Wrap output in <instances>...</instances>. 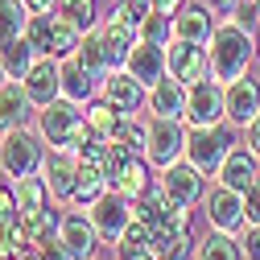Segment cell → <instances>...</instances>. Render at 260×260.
<instances>
[{
	"label": "cell",
	"mask_w": 260,
	"mask_h": 260,
	"mask_svg": "<svg viewBox=\"0 0 260 260\" xmlns=\"http://www.w3.org/2000/svg\"><path fill=\"white\" fill-rule=\"evenodd\" d=\"M240 141H244V145H248V149L260 157V112H256V120H252V124L244 128V133H240Z\"/></svg>",
	"instance_id": "obj_38"
},
{
	"label": "cell",
	"mask_w": 260,
	"mask_h": 260,
	"mask_svg": "<svg viewBox=\"0 0 260 260\" xmlns=\"http://www.w3.org/2000/svg\"><path fill=\"white\" fill-rule=\"evenodd\" d=\"M87 215H91V223H95V232H100V240H104L108 248H116L120 236L128 232V223L137 219V203L124 199L120 190H108V194H100V199L87 207Z\"/></svg>",
	"instance_id": "obj_7"
},
{
	"label": "cell",
	"mask_w": 260,
	"mask_h": 260,
	"mask_svg": "<svg viewBox=\"0 0 260 260\" xmlns=\"http://www.w3.org/2000/svg\"><path fill=\"white\" fill-rule=\"evenodd\" d=\"M46 141L34 124H21V128H9L0 137V178L5 182H17V178H29V174H42V161H46Z\"/></svg>",
	"instance_id": "obj_2"
},
{
	"label": "cell",
	"mask_w": 260,
	"mask_h": 260,
	"mask_svg": "<svg viewBox=\"0 0 260 260\" xmlns=\"http://www.w3.org/2000/svg\"><path fill=\"white\" fill-rule=\"evenodd\" d=\"M83 116H87V133L91 137H104V141H112L120 133V124H124V112H116L104 95H95V100L83 108Z\"/></svg>",
	"instance_id": "obj_28"
},
{
	"label": "cell",
	"mask_w": 260,
	"mask_h": 260,
	"mask_svg": "<svg viewBox=\"0 0 260 260\" xmlns=\"http://www.w3.org/2000/svg\"><path fill=\"white\" fill-rule=\"evenodd\" d=\"M141 42L170 46V42H174V17H166V13H149V17L141 21Z\"/></svg>",
	"instance_id": "obj_32"
},
{
	"label": "cell",
	"mask_w": 260,
	"mask_h": 260,
	"mask_svg": "<svg viewBox=\"0 0 260 260\" xmlns=\"http://www.w3.org/2000/svg\"><path fill=\"white\" fill-rule=\"evenodd\" d=\"M58 244L71 260H100V248H108L95 232V223L87 211L79 207H62V223H58Z\"/></svg>",
	"instance_id": "obj_6"
},
{
	"label": "cell",
	"mask_w": 260,
	"mask_h": 260,
	"mask_svg": "<svg viewBox=\"0 0 260 260\" xmlns=\"http://www.w3.org/2000/svg\"><path fill=\"white\" fill-rule=\"evenodd\" d=\"M83 108H87V104H75V100H67V95H58L54 104L38 108L34 128L42 133V141H46V145H58V149H79V145L87 141V116H83Z\"/></svg>",
	"instance_id": "obj_3"
},
{
	"label": "cell",
	"mask_w": 260,
	"mask_h": 260,
	"mask_svg": "<svg viewBox=\"0 0 260 260\" xmlns=\"http://www.w3.org/2000/svg\"><path fill=\"white\" fill-rule=\"evenodd\" d=\"M100 34H104V42H108V54H112V71H120L124 67V58H128V50H133L137 42H141V25L128 17L120 5H112L108 13H100Z\"/></svg>",
	"instance_id": "obj_13"
},
{
	"label": "cell",
	"mask_w": 260,
	"mask_h": 260,
	"mask_svg": "<svg viewBox=\"0 0 260 260\" xmlns=\"http://www.w3.org/2000/svg\"><path fill=\"white\" fill-rule=\"evenodd\" d=\"M13 194H17V211H21V219H25L29 227H34L38 219H46L54 207H62V203H54V194H50V186H46L42 174L17 178V182H13Z\"/></svg>",
	"instance_id": "obj_19"
},
{
	"label": "cell",
	"mask_w": 260,
	"mask_h": 260,
	"mask_svg": "<svg viewBox=\"0 0 260 260\" xmlns=\"http://www.w3.org/2000/svg\"><path fill=\"white\" fill-rule=\"evenodd\" d=\"M219 9L211 5V0H186L182 5V13H174V38H182V42H211V34H215V25H219Z\"/></svg>",
	"instance_id": "obj_18"
},
{
	"label": "cell",
	"mask_w": 260,
	"mask_h": 260,
	"mask_svg": "<svg viewBox=\"0 0 260 260\" xmlns=\"http://www.w3.org/2000/svg\"><path fill=\"white\" fill-rule=\"evenodd\" d=\"M207 227H219V232H240V227L248 223L244 219V194L232 190V186H223V182H211V190L203 194V203H199Z\"/></svg>",
	"instance_id": "obj_10"
},
{
	"label": "cell",
	"mask_w": 260,
	"mask_h": 260,
	"mask_svg": "<svg viewBox=\"0 0 260 260\" xmlns=\"http://www.w3.org/2000/svg\"><path fill=\"white\" fill-rule=\"evenodd\" d=\"M13 260H46V252H42V248H25V252H17Z\"/></svg>",
	"instance_id": "obj_42"
},
{
	"label": "cell",
	"mask_w": 260,
	"mask_h": 260,
	"mask_svg": "<svg viewBox=\"0 0 260 260\" xmlns=\"http://www.w3.org/2000/svg\"><path fill=\"white\" fill-rule=\"evenodd\" d=\"M21 219L17 211V194H13V182H0V232H9V227Z\"/></svg>",
	"instance_id": "obj_34"
},
{
	"label": "cell",
	"mask_w": 260,
	"mask_h": 260,
	"mask_svg": "<svg viewBox=\"0 0 260 260\" xmlns=\"http://www.w3.org/2000/svg\"><path fill=\"white\" fill-rule=\"evenodd\" d=\"M211 5H215V9H219V13L227 17V13H236V9H244L248 0H211Z\"/></svg>",
	"instance_id": "obj_40"
},
{
	"label": "cell",
	"mask_w": 260,
	"mask_h": 260,
	"mask_svg": "<svg viewBox=\"0 0 260 260\" xmlns=\"http://www.w3.org/2000/svg\"><path fill=\"white\" fill-rule=\"evenodd\" d=\"M182 112H186V83L182 79L166 75L161 83L149 87V116H178L182 120Z\"/></svg>",
	"instance_id": "obj_25"
},
{
	"label": "cell",
	"mask_w": 260,
	"mask_h": 260,
	"mask_svg": "<svg viewBox=\"0 0 260 260\" xmlns=\"http://www.w3.org/2000/svg\"><path fill=\"white\" fill-rule=\"evenodd\" d=\"M75 58L83 62V67H87V71H91L95 79H104V75H112V54H108V42H104V34H100V25H91V29H83V42H79Z\"/></svg>",
	"instance_id": "obj_27"
},
{
	"label": "cell",
	"mask_w": 260,
	"mask_h": 260,
	"mask_svg": "<svg viewBox=\"0 0 260 260\" xmlns=\"http://www.w3.org/2000/svg\"><path fill=\"white\" fill-rule=\"evenodd\" d=\"M207 50H211V75H215L219 83H232V79L248 75L252 62H256L252 29H244L236 17H219V25H215Z\"/></svg>",
	"instance_id": "obj_1"
},
{
	"label": "cell",
	"mask_w": 260,
	"mask_h": 260,
	"mask_svg": "<svg viewBox=\"0 0 260 260\" xmlns=\"http://www.w3.org/2000/svg\"><path fill=\"white\" fill-rule=\"evenodd\" d=\"M9 83V71H5V62H0V87H5Z\"/></svg>",
	"instance_id": "obj_45"
},
{
	"label": "cell",
	"mask_w": 260,
	"mask_h": 260,
	"mask_svg": "<svg viewBox=\"0 0 260 260\" xmlns=\"http://www.w3.org/2000/svg\"><path fill=\"white\" fill-rule=\"evenodd\" d=\"M166 62H170V75L182 79L186 87L211 75V50H207L203 42H182V38H174V42L166 46Z\"/></svg>",
	"instance_id": "obj_16"
},
{
	"label": "cell",
	"mask_w": 260,
	"mask_h": 260,
	"mask_svg": "<svg viewBox=\"0 0 260 260\" xmlns=\"http://www.w3.org/2000/svg\"><path fill=\"white\" fill-rule=\"evenodd\" d=\"M29 13H54V0H25Z\"/></svg>",
	"instance_id": "obj_41"
},
{
	"label": "cell",
	"mask_w": 260,
	"mask_h": 260,
	"mask_svg": "<svg viewBox=\"0 0 260 260\" xmlns=\"http://www.w3.org/2000/svg\"><path fill=\"white\" fill-rule=\"evenodd\" d=\"M5 133H9V128H5V120H0V137H5Z\"/></svg>",
	"instance_id": "obj_46"
},
{
	"label": "cell",
	"mask_w": 260,
	"mask_h": 260,
	"mask_svg": "<svg viewBox=\"0 0 260 260\" xmlns=\"http://www.w3.org/2000/svg\"><path fill=\"white\" fill-rule=\"evenodd\" d=\"M252 42H256V58H260V21H256V29H252Z\"/></svg>",
	"instance_id": "obj_44"
},
{
	"label": "cell",
	"mask_w": 260,
	"mask_h": 260,
	"mask_svg": "<svg viewBox=\"0 0 260 260\" xmlns=\"http://www.w3.org/2000/svg\"><path fill=\"white\" fill-rule=\"evenodd\" d=\"M149 240H153V227L137 215L133 223H128V232L120 236V244H116V252H149Z\"/></svg>",
	"instance_id": "obj_33"
},
{
	"label": "cell",
	"mask_w": 260,
	"mask_h": 260,
	"mask_svg": "<svg viewBox=\"0 0 260 260\" xmlns=\"http://www.w3.org/2000/svg\"><path fill=\"white\" fill-rule=\"evenodd\" d=\"M223 95H227V124H236L244 133L260 112V79L248 71V75H240L232 83H223Z\"/></svg>",
	"instance_id": "obj_17"
},
{
	"label": "cell",
	"mask_w": 260,
	"mask_h": 260,
	"mask_svg": "<svg viewBox=\"0 0 260 260\" xmlns=\"http://www.w3.org/2000/svg\"><path fill=\"white\" fill-rule=\"evenodd\" d=\"M0 260H13V256H5V252H0Z\"/></svg>",
	"instance_id": "obj_47"
},
{
	"label": "cell",
	"mask_w": 260,
	"mask_h": 260,
	"mask_svg": "<svg viewBox=\"0 0 260 260\" xmlns=\"http://www.w3.org/2000/svg\"><path fill=\"white\" fill-rule=\"evenodd\" d=\"M116 5H120V9L128 13V17H133L137 25H141V21H145V17L153 13V5H149V0H116Z\"/></svg>",
	"instance_id": "obj_37"
},
{
	"label": "cell",
	"mask_w": 260,
	"mask_h": 260,
	"mask_svg": "<svg viewBox=\"0 0 260 260\" xmlns=\"http://www.w3.org/2000/svg\"><path fill=\"white\" fill-rule=\"evenodd\" d=\"M29 17H34V13H29L25 0H0V46L21 38L29 29Z\"/></svg>",
	"instance_id": "obj_30"
},
{
	"label": "cell",
	"mask_w": 260,
	"mask_h": 260,
	"mask_svg": "<svg viewBox=\"0 0 260 260\" xmlns=\"http://www.w3.org/2000/svg\"><path fill=\"white\" fill-rule=\"evenodd\" d=\"M21 83H25V91H29V95H34V104H38V108L54 104L58 95H62V58L42 54V58L34 62V71H29Z\"/></svg>",
	"instance_id": "obj_20"
},
{
	"label": "cell",
	"mask_w": 260,
	"mask_h": 260,
	"mask_svg": "<svg viewBox=\"0 0 260 260\" xmlns=\"http://www.w3.org/2000/svg\"><path fill=\"white\" fill-rule=\"evenodd\" d=\"M124 71L128 75H137L145 87H153V83H161L170 75V62H166V46H153V42H137L133 50H128V58H124Z\"/></svg>",
	"instance_id": "obj_21"
},
{
	"label": "cell",
	"mask_w": 260,
	"mask_h": 260,
	"mask_svg": "<svg viewBox=\"0 0 260 260\" xmlns=\"http://www.w3.org/2000/svg\"><path fill=\"white\" fill-rule=\"evenodd\" d=\"M137 215L149 223V227H170V223H178V227H190V219H194V207H182V203H174L170 199V190L161 186V182H153L141 199H137Z\"/></svg>",
	"instance_id": "obj_14"
},
{
	"label": "cell",
	"mask_w": 260,
	"mask_h": 260,
	"mask_svg": "<svg viewBox=\"0 0 260 260\" xmlns=\"http://www.w3.org/2000/svg\"><path fill=\"white\" fill-rule=\"evenodd\" d=\"M149 5H153V13L174 17V13H182V5H186V0H149Z\"/></svg>",
	"instance_id": "obj_39"
},
{
	"label": "cell",
	"mask_w": 260,
	"mask_h": 260,
	"mask_svg": "<svg viewBox=\"0 0 260 260\" xmlns=\"http://www.w3.org/2000/svg\"><path fill=\"white\" fill-rule=\"evenodd\" d=\"M186 137H190V124L178 116H149V149L145 157L153 161V170H166L170 161L186 157Z\"/></svg>",
	"instance_id": "obj_8"
},
{
	"label": "cell",
	"mask_w": 260,
	"mask_h": 260,
	"mask_svg": "<svg viewBox=\"0 0 260 260\" xmlns=\"http://www.w3.org/2000/svg\"><path fill=\"white\" fill-rule=\"evenodd\" d=\"M54 13L75 21L79 29H91L100 21V0H54Z\"/></svg>",
	"instance_id": "obj_31"
},
{
	"label": "cell",
	"mask_w": 260,
	"mask_h": 260,
	"mask_svg": "<svg viewBox=\"0 0 260 260\" xmlns=\"http://www.w3.org/2000/svg\"><path fill=\"white\" fill-rule=\"evenodd\" d=\"M240 248H244V260H260V223H244L236 232Z\"/></svg>",
	"instance_id": "obj_35"
},
{
	"label": "cell",
	"mask_w": 260,
	"mask_h": 260,
	"mask_svg": "<svg viewBox=\"0 0 260 260\" xmlns=\"http://www.w3.org/2000/svg\"><path fill=\"white\" fill-rule=\"evenodd\" d=\"M25 38L38 46V54H50V58H71L83 42V29L58 13H34L29 17V29Z\"/></svg>",
	"instance_id": "obj_5"
},
{
	"label": "cell",
	"mask_w": 260,
	"mask_h": 260,
	"mask_svg": "<svg viewBox=\"0 0 260 260\" xmlns=\"http://www.w3.org/2000/svg\"><path fill=\"white\" fill-rule=\"evenodd\" d=\"M0 182H5V178H0Z\"/></svg>",
	"instance_id": "obj_48"
},
{
	"label": "cell",
	"mask_w": 260,
	"mask_h": 260,
	"mask_svg": "<svg viewBox=\"0 0 260 260\" xmlns=\"http://www.w3.org/2000/svg\"><path fill=\"white\" fill-rule=\"evenodd\" d=\"M0 120H5V128H21V124L38 120V104H34V95L25 91L21 79H9L0 87Z\"/></svg>",
	"instance_id": "obj_23"
},
{
	"label": "cell",
	"mask_w": 260,
	"mask_h": 260,
	"mask_svg": "<svg viewBox=\"0 0 260 260\" xmlns=\"http://www.w3.org/2000/svg\"><path fill=\"white\" fill-rule=\"evenodd\" d=\"M190 260H244V248L232 232H219V227H207L194 244V256Z\"/></svg>",
	"instance_id": "obj_26"
},
{
	"label": "cell",
	"mask_w": 260,
	"mask_h": 260,
	"mask_svg": "<svg viewBox=\"0 0 260 260\" xmlns=\"http://www.w3.org/2000/svg\"><path fill=\"white\" fill-rule=\"evenodd\" d=\"M38 58H42V54H38V46L29 42L25 34L0 46V62H5V71H9V79H25L29 71H34V62H38Z\"/></svg>",
	"instance_id": "obj_29"
},
{
	"label": "cell",
	"mask_w": 260,
	"mask_h": 260,
	"mask_svg": "<svg viewBox=\"0 0 260 260\" xmlns=\"http://www.w3.org/2000/svg\"><path fill=\"white\" fill-rule=\"evenodd\" d=\"M236 145H240V128L227 124V120L207 124V128H190V137H186V161H190V166H199L215 182L219 166L227 161V153H232Z\"/></svg>",
	"instance_id": "obj_4"
},
{
	"label": "cell",
	"mask_w": 260,
	"mask_h": 260,
	"mask_svg": "<svg viewBox=\"0 0 260 260\" xmlns=\"http://www.w3.org/2000/svg\"><path fill=\"white\" fill-rule=\"evenodd\" d=\"M116 260H153L149 252H116Z\"/></svg>",
	"instance_id": "obj_43"
},
{
	"label": "cell",
	"mask_w": 260,
	"mask_h": 260,
	"mask_svg": "<svg viewBox=\"0 0 260 260\" xmlns=\"http://www.w3.org/2000/svg\"><path fill=\"white\" fill-rule=\"evenodd\" d=\"M182 120L190 128H207V124L227 120V95H223V83L215 75H207V79L186 87V112H182Z\"/></svg>",
	"instance_id": "obj_9"
},
{
	"label": "cell",
	"mask_w": 260,
	"mask_h": 260,
	"mask_svg": "<svg viewBox=\"0 0 260 260\" xmlns=\"http://www.w3.org/2000/svg\"><path fill=\"white\" fill-rule=\"evenodd\" d=\"M256 174H260V157L240 141L232 153H227V161L219 166V174H215V182H223V186H232V190H248L252 182H256Z\"/></svg>",
	"instance_id": "obj_22"
},
{
	"label": "cell",
	"mask_w": 260,
	"mask_h": 260,
	"mask_svg": "<svg viewBox=\"0 0 260 260\" xmlns=\"http://www.w3.org/2000/svg\"><path fill=\"white\" fill-rule=\"evenodd\" d=\"M157 182L166 186V190H170V199L182 203V207H199V203H203V194L211 190V178H207L199 166H190L186 157L170 161L166 170H157Z\"/></svg>",
	"instance_id": "obj_11"
},
{
	"label": "cell",
	"mask_w": 260,
	"mask_h": 260,
	"mask_svg": "<svg viewBox=\"0 0 260 260\" xmlns=\"http://www.w3.org/2000/svg\"><path fill=\"white\" fill-rule=\"evenodd\" d=\"M100 83H104V79H95L75 54L62 58V95H67V100H75V104H91L95 95H100Z\"/></svg>",
	"instance_id": "obj_24"
},
{
	"label": "cell",
	"mask_w": 260,
	"mask_h": 260,
	"mask_svg": "<svg viewBox=\"0 0 260 260\" xmlns=\"http://www.w3.org/2000/svg\"><path fill=\"white\" fill-rule=\"evenodd\" d=\"M100 95H104L116 112H124V116H141V112L149 108V87H145L137 75H128L124 67L112 71V75H104Z\"/></svg>",
	"instance_id": "obj_15"
},
{
	"label": "cell",
	"mask_w": 260,
	"mask_h": 260,
	"mask_svg": "<svg viewBox=\"0 0 260 260\" xmlns=\"http://www.w3.org/2000/svg\"><path fill=\"white\" fill-rule=\"evenodd\" d=\"M244 219H248V223H260V174H256V182L244 190Z\"/></svg>",
	"instance_id": "obj_36"
},
{
	"label": "cell",
	"mask_w": 260,
	"mask_h": 260,
	"mask_svg": "<svg viewBox=\"0 0 260 260\" xmlns=\"http://www.w3.org/2000/svg\"><path fill=\"white\" fill-rule=\"evenodd\" d=\"M42 178H46V186H50V194H54V203L67 207L71 194H75V186H79V149H58V145H50V149H46V161H42Z\"/></svg>",
	"instance_id": "obj_12"
}]
</instances>
